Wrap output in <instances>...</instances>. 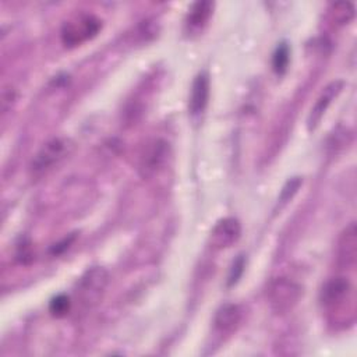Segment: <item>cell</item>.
<instances>
[{
    "label": "cell",
    "instance_id": "6da1fadb",
    "mask_svg": "<svg viewBox=\"0 0 357 357\" xmlns=\"http://www.w3.org/2000/svg\"><path fill=\"white\" fill-rule=\"evenodd\" d=\"M321 305L335 318V322L353 324L354 317L344 311V308L356 314V296L354 287L344 276L329 279L319 293Z\"/></svg>",
    "mask_w": 357,
    "mask_h": 357
},
{
    "label": "cell",
    "instance_id": "7a4b0ae2",
    "mask_svg": "<svg viewBox=\"0 0 357 357\" xmlns=\"http://www.w3.org/2000/svg\"><path fill=\"white\" fill-rule=\"evenodd\" d=\"M102 29V21L93 14H77L67 20L60 31L66 47H77L95 38Z\"/></svg>",
    "mask_w": 357,
    "mask_h": 357
},
{
    "label": "cell",
    "instance_id": "3957f363",
    "mask_svg": "<svg viewBox=\"0 0 357 357\" xmlns=\"http://www.w3.org/2000/svg\"><path fill=\"white\" fill-rule=\"evenodd\" d=\"M74 149V144L68 138H53L47 141L33 156L31 162L32 177H42L54 166L63 162Z\"/></svg>",
    "mask_w": 357,
    "mask_h": 357
},
{
    "label": "cell",
    "instance_id": "277c9868",
    "mask_svg": "<svg viewBox=\"0 0 357 357\" xmlns=\"http://www.w3.org/2000/svg\"><path fill=\"white\" fill-rule=\"evenodd\" d=\"M303 296V287L289 278L273 279L266 289L269 307L276 314H286L291 311Z\"/></svg>",
    "mask_w": 357,
    "mask_h": 357
},
{
    "label": "cell",
    "instance_id": "5b68a950",
    "mask_svg": "<svg viewBox=\"0 0 357 357\" xmlns=\"http://www.w3.org/2000/svg\"><path fill=\"white\" fill-rule=\"evenodd\" d=\"M109 283V273L102 266H92L78 280L77 297L85 307H95L102 300Z\"/></svg>",
    "mask_w": 357,
    "mask_h": 357
},
{
    "label": "cell",
    "instance_id": "8992f818",
    "mask_svg": "<svg viewBox=\"0 0 357 357\" xmlns=\"http://www.w3.org/2000/svg\"><path fill=\"white\" fill-rule=\"evenodd\" d=\"M170 155L169 144L165 139L156 138L146 144L139 158V174L144 178H149L155 176L159 170L163 169L167 158Z\"/></svg>",
    "mask_w": 357,
    "mask_h": 357
},
{
    "label": "cell",
    "instance_id": "52a82bcc",
    "mask_svg": "<svg viewBox=\"0 0 357 357\" xmlns=\"http://www.w3.org/2000/svg\"><path fill=\"white\" fill-rule=\"evenodd\" d=\"M241 236V225L240 220L227 216L213 226L211 234H209V244L215 250H225L231 247Z\"/></svg>",
    "mask_w": 357,
    "mask_h": 357
},
{
    "label": "cell",
    "instance_id": "ba28073f",
    "mask_svg": "<svg viewBox=\"0 0 357 357\" xmlns=\"http://www.w3.org/2000/svg\"><path fill=\"white\" fill-rule=\"evenodd\" d=\"M337 265L344 269H353L357 261V227L351 222L340 233L336 247Z\"/></svg>",
    "mask_w": 357,
    "mask_h": 357
},
{
    "label": "cell",
    "instance_id": "9c48e42d",
    "mask_svg": "<svg viewBox=\"0 0 357 357\" xmlns=\"http://www.w3.org/2000/svg\"><path fill=\"white\" fill-rule=\"evenodd\" d=\"M343 81H332L331 84H328L324 91L321 92V95L318 96V99L315 100L314 106L310 110L308 119H307V127L310 131L315 130L321 121V119L324 117L326 109L329 107L331 102L340 93V91L343 89Z\"/></svg>",
    "mask_w": 357,
    "mask_h": 357
},
{
    "label": "cell",
    "instance_id": "30bf717a",
    "mask_svg": "<svg viewBox=\"0 0 357 357\" xmlns=\"http://www.w3.org/2000/svg\"><path fill=\"white\" fill-rule=\"evenodd\" d=\"M209 99V75L206 71H202L195 75L192 85H191V93L188 100V110L192 116L201 114Z\"/></svg>",
    "mask_w": 357,
    "mask_h": 357
},
{
    "label": "cell",
    "instance_id": "8fae6325",
    "mask_svg": "<svg viewBox=\"0 0 357 357\" xmlns=\"http://www.w3.org/2000/svg\"><path fill=\"white\" fill-rule=\"evenodd\" d=\"M241 319H243L241 307L233 303H226L216 310L213 324L218 332L231 333L240 326Z\"/></svg>",
    "mask_w": 357,
    "mask_h": 357
},
{
    "label": "cell",
    "instance_id": "7c38bea8",
    "mask_svg": "<svg viewBox=\"0 0 357 357\" xmlns=\"http://www.w3.org/2000/svg\"><path fill=\"white\" fill-rule=\"evenodd\" d=\"M213 11V3L197 1L188 10L185 18V29L188 33H198L208 24Z\"/></svg>",
    "mask_w": 357,
    "mask_h": 357
},
{
    "label": "cell",
    "instance_id": "4fadbf2b",
    "mask_svg": "<svg viewBox=\"0 0 357 357\" xmlns=\"http://www.w3.org/2000/svg\"><path fill=\"white\" fill-rule=\"evenodd\" d=\"M329 14L333 24L344 25L354 18V6L350 1H337L331 6Z\"/></svg>",
    "mask_w": 357,
    "mask_h": 357
},
{
    "label": "cell",
    "instance_id": "5bb4252c",
    "mask_svg": "<svg viewBox=\"0 0 357 357\" xmlns=\"http://www.w3.org/2000/svg\"><path fill=\"white\" fill-rule=\"evenodd\" d=\"M289 60H290V49L289 45L286 42H282L280 45H278V47L273 52L272 56V68L278 75L284 74V71L287 70L289 66Z\"/></svg>",
    "mask_w": 357,
    "mask_h": 357
},
{
    "label": "cell",
    "instance_id": "9a60e30c",
    "mask_svg": "<svg viewBox=\"0 0 357 357\" xmlns=\"http://www.w3.org/2000/svg\"><path fill=\"white\" fill-rule=\"evenodd\" d=\"M70 307L71 301L66 294H57L49 304V310L54 317H64L70 311Z\"/></svg>",
    "mask_w": 357,
    "mask_h": 357
},
{
    "label": "cell",
    "instance_id": "2e32d148",
    "mask_svg": "<svg viewBox=\"0 0 357 357\" xmlns=\"http://www.w3.org/2000/svg\"><path fill=\"white\" fill-rule=\"evenodd\" d=\"M301 177H291L290 180H287L286 181V184L283 185V188H282V191H280V195H279V204L280 205H284L286 202H289L291 198H293V195L297 192V190L300 188V185H301Z\"/></svg>",
    "mask_w": 357,
    "mask_h": 357
},
{
    "label": "cell",
    "instance_id": "e0dca14e",
    "mask_svg": "<svg viewBox=\"0 0 357 357\" xmlns=\"http://www.w3.org/2000/svg\"><path fill=\"white\" fill-rule=\"evenodd\" d=\"M243 268H244V258L240 255V257L234 261V264H233V266H231V269H230L229 284H233V283H236V282L238 280V278H240L241 273H243Z\"/></svg>",
    "mask_w": 357,
    "mask_h": 357
}]
</instances>
